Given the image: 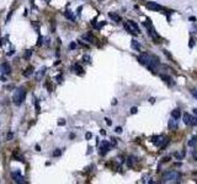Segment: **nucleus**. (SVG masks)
Masks as SVG:
<instances>
[{"mask_svg":"<svg viewBox=\"0 0 197 184\" xmlns=\"http://www.w3.org/2000/svg\"><path fill=\"white\" fill-rule=\"evenodd\" d=\"M11 15H12V11H10V12H9V15H8V17H6V22H9V21H10Z\"/></svg>","mask_w":197,"mask_h":184,"instance_id":"nucleus-43","label":"nucleus"},{"mask_svg":"<svg viewBox=\"0 0 197 184\" xmlns=\"http://www.w3.org/2000/svg\"><path fill=\"white\" fill-rule=\"evenodd\" d=\"M81 10H83V6H79V8H78V10H77V14H78V15H80V11H81Z\"/></svg>","mask_w":197,"mask_h":184,"instance_id":"nucleus-46","label":"nucleus"},{"mask_svg":"<svg viewBox=\"0 0 197 184\" xmlns=\"http://www.w3.org/2000/svg\"><path fill=\"white\" fill-rule=\"evenodd\" d=\"M191 93H192V96L197 100V91H196V90H191Z\"/></svg>","mask_w":197,"mask_h":184,"instance_id":"nucleus-40","label":"nucleus"},{"mask_svg":"<svg viewBox=\"0 0 197 184\" xmlns=\"http://www.w3.org/2000/svg\"><path fill=\"white\" fill-rule=\"evenodd\" d=\"M44 73H46V66H43V68L40 70V73L36 75V79H37V80H40V79H41V77L44 75Z\"/></svg>","mask_w":197,"mask_h":184,"instance_id":"nucleus-25","label":"nucleus"},{"mask_svg":"<svg viewBox=\"0 0 197 184\" xmlns=\"http://www.w3.org/2000/svg\"><path fill=\"white\" fill-rule=\"evenodd\" d=\"M153 144H155L158 147L160 148H164L168 144H169V139L166 136H153V140H152Z\"/></svg>","mask_w":197,"mask_h":184,"instance_id":"nucleus-4","label":"nucleus"},{"mask_svg":"<svg viewBox=\"0 0 197 184\" xmlns=\"http://www.w3.org/2000/svg\"><path fill=\"white\" fill-rule=\"evenodd\" d=\"M171 117L175 118V119H180V117H181V110H180V109H174V110L171 112Z\"/></svg>","mask_w":197,"mask_h":184,"instance_id":"nucleus-19","label":"nucleus"},{"mask_svg":"<svg viewBox=\"0 0 197 184\" xmlns=\"http://www.w3.org/2000/svg\"><path fill=\"white\" fill-rule=\"evenodd\" d=\"M72 69L75 71V74L77 75H83L84 74V70H83V68L78 64V63H75V64H73V66H72Z\"/></svg>","mask_w":197,"mask_h":184,"instance_id":"nucleus-11","label":"nucleus"},{"mask_svg":"<svg viewBox=\"0 0 197 184\" xmlns=\"http://www.w3.org/2000/svg\"><path fill=\"white\" fill-rule=\"evenodd\" d=\"M109 150H110V144L107 141H102L100 144V147H98V153H100L101 156H105L109 152Z\"/></svg>","mask_w":197,"mask_h":184,"instance_id":"nucleus-6","label":"nucleus"},{"mask_svg":"<svg viewBox=\"0 0 197 184\" xmlns=\"http://www.w3.org/2000/svg\"><path fill=\"white\" fill-rule=\"evenodd\" d=\"M36 150H37V151H41V147H40L38 145H36Z\"/></svg>","mask_w":197,"mask_h":184,"instance_id":"nucleus-49","label":"nucleus"},{"mask_svg":"<svg viewBox=\"0 0 197 184\" xmlns=\"http://www.w3.org/2000/svg\"><path fill=\"white\" fill-rule=\"evenodd\" d=\"M190 119H191V115L188 114V113H185L184 114V117H182V120H184V123L186 125H188L190 124Z\"/></svg>","mask_w":197,"mask_h":184,"instance_id":"nucleus-23","label":"nucleus"},{"mask_svg":"<svg viewBox=\"0 0 197 184\" xmlns=\"http://www.w3.org/2000/svg\"><path fill=\"white\" fill-rule=\"evenodd\" d=\"M137 112H138L137 107H133V108H131V113H132V114H136Z\"/></svg>","mask_w":197,"mask_h":184,"instance_id":"nucleus-41","label":"nucleus"},{"mask_svg":"<svg viewBox=\"0 0 197 184\" xmlns=\"http://www.w3.org/2000/svg\"><path fill=\"white\" fill-rule=\"evenodd\" d=\"M131 47H132L133 49H136L137 52H141V44L137 39H132V42H131Z\"/></svg>","mask_w":197,"mask_h":184,"instance_id":"nucleus-15","label":"nucleus"},{"mask_svg":"<svg viewBox=\"0 0 197 184\" xmlns=\"http://www.w3.org/2000/svg\"><path fill=\"white\" fill-rule=\"evenodd\" d=\"M196 144H197V136L195 135V136H192V138H191V139L188 140V142H187V145H188L190 147H193V146H195Z\"/></svg>","mask_w":197,"mask_h":184,"instance_id":"nucleus-21","label":"nucleus"},{"mask_svg":"<svg viewBox=\"0 0 197 184\" xmlns=\"http://www.w3.org/2000/svg\"><path fill=\"white\" fill-rule=\"evenodd\" d=\"M105 120H106V124H107V125H111V124H112V121H111L110 119H107V118H106Z\"/></svg>","mask_w":197,"mask_h":184,"instance_id":"nucleus-45","label":"nucleus"},{"mask_svg":"<svg viewBox=\"0 0 197 184\" xmlns=\"http://www.w3.org/2000/svg\"><path fill=\"white\" fill-rule=\"evenodd\" d=\"M83 60L85 61V63H90V60H91V58H90L89 55H84V56H83Z\"/></svg>","mask_w":197,"mask_h":184,"instance_id":"nucleus-31","label":"nucleus"},{"mask_svg":"<svg viewBox=\"0 0 197 184\" xmlns=\"http://www.w3.org/2000/svg\"><path fill=\"white\" fill-rule=\"evenodd\" d=\"M115 131H116V133H117V134H121V133H122V128H121V127H117V128H116V130H115Z\"/></svg>","mask_w":197,"mask_h":184,"instance_id":"nucleus-42","label":"nucleus"},{"mask_svg":"<svg viewBox=\"0 0 197 184\" xmlns=\"http://www.w3.org/2000/svg\"><path fill=\"white\" fill-rule=\"evenodd\" d=\"M144 26L148 28V33H149V36L153 38V39H155V41H158L159 39V35L156 33V31H155V28L153 27V25H152V21L150 20H147L145 22H144Z\"/></svg>","mask_w":197,"mask_h":184,"instance_id":"nucleus-5","label":"nucleus"},{"mask_svg":"<svg viewBox=\"0 0 197 184\" xmlns=\"http://www.w3.org/2000/svg\"><path fill=\"white\" fill-rule=\"evenodd\" d=\"M109 17L111 20H113L115 22H121V16L116 12H109Z\"/></svg>","mask_w":197,"mask_h":184,"instance_id":"nucleus-13","label":"nucleus"},{"mask_svg":"<svg viewBox=\"0 0 197 184\" xmlns=\"http://www.w3.org/2000/svg\"><path fill=\"white\" fill-rule=\"evenodd\" d=\"M31 56H32V50H31V49H27V50L25 52V54H23V58H25L26 60H30Z\"/></svg>","mask_w":197,"mask_h":184,"instance_id":"nucleus-24","label":"nucleus"},{"mask_svg":"<svg viewBox=\"0 0 197 184\" xmlns=\"http://www.w3.org/2000/svg\"><path fill=\"white\" fill-rule=\"evenodd\" d=\"M110 144H111L112 146H116V145H117V140H116L115 138H111V142H110Z\"/></svg>","mask_w":197,"mask_h":184,"instance_id":"nucleus-34","label":"nucleus"},{"mask_svg":"<svg viewBox=\"0 0 197 184\" xmlns=\"http://www.w3.org/2000/svg\"><path fill=\"white\" fill-rule=\"evenodd\" d=\"M169 129L170 130H176L177 129V123H176V119L173 118L171 120H169Z\"/></svg>","mask_w":197,"mask_h":184,"instance_id":"nucleus-16","label":"nucleus"},{"mask_svg":"<svg viewBox=\"0 0 197 184\" xmlns=\"http://www.w3.org/2000/svg\"><path fill=\"white\" fill-rule=\"evenodd\" d=\"M12 158L15 160V161H21V162H25V160H23V157L21 156V155H19V153L15 151L14 153H12Z\"/></svg>","mask_w":197,"mask_h":184,"instance_id":"nucleus-20","label":"nucleus"},{"mask_svg":"<svg viewBox=\"0 0 197 184\" xmlns=\"http://www.w3.org/2000/svg\"><path fill=\"white\" fill-rule=\"evenodd\" d=\"M138 60H139V63H141L142 65H145V66H147L149 70H152L153 73H155L154 70H155V69L158 68V65H159L158 58L154 56V55H152V54H148V53H142V54L139 55Z\"/></svg>","mask_w":197,"mask_h":184,"instance_id":"nucleus-1","label":"nucleus"},{"mask_svg":"<svg viewBox=\"0 0 197 184\" xmlns=\"http://www.w3.org/2000/svg\"><path fill=\"white\" fill-rule=\"evenodd\" d=\"M40 110H41L40 109V103H38V100H36V112L40 113Z\"/></svg>","mask_w":197,"mask_h":184,"instance_id":"nucleus-36","label":"nucleus"},{"mask_svg":"<svg viewBox=\"0 0 197 184\" xmlns=\"http://www.w3.org/2000/svg\"><path fill=\"white\" fill-rule=\"evenodd\" d=\"M163 183H179L181 180V174L176 171H168L161 177Z\"/></svg>","mask_w":197,"mask_h":184,"instance_id":"nucleus-2","label":"nucleus"},{"mask_svg":"<svg viewBox=\"0 0 197 184\" xmlns=\"http://www.w3.org/2000/svg\"><path fill=\"white\" fill-rule=\"evenodd\" d=\"M6 138H8V140H12V139H14V134H12V133H8Z\"/></svg>","mask_w":197,"mask_h":184,"instance_id":"nucleus-37","label":"nucleus"},{"mask_svg":"<svg viewBox=\"0 0 197 184\" xmlns=\"http://www.w3.org/2000/svg\"><path fill=\"white\" fill-rule=\"evenodd\" d=\"M33 71H35V69H33V66H28V68L26 69V71L23 73V76H26V77H28V76H31L32 74H33Z\"/></svg>","mask_w":197,"mask_h":184,"instance_id":"nucleus-18","label":"nucleus"},{"mask_svg":"<svg viewBox=\"0 0 197 184\" xmlns=\"http://www.w3.org/2000/svg\"><path fill=\"white\" fill-rule=\"evenodd\" d=\"M193 114L197 117V108H195V109H193Z\"/></svg>","mask_w":197,"mask_h":184,"instance_id":"nucleus-48","label":"nucleus"},{"mask_svg":"<svg viewBox=\"0 0 197 184\" xmlns=\"http://www.w3.org/2000/svg\"><path fill=\"white\" fill-rule=\"evenodd\" d=\"M14 53H15L14 50H9V52L6 53V55H8V56H10V55H14Z\"/></svg>","mask_w":197,"mask_h":184,"instance_id":"nucleus-44","label":"nucleus"},{"mask_svg":"<svg viewBox=\"0 0 197 184\" xmlns=\"http://www.w3.org/2000/svg\"><path fill=\"white\" fill-rule=\"evenodd\" d=\"M55 80H57V82H62V81H63V76H62V75H57Z\"/></svg>","mask_w":197,"mask_h":184,"instance_id":"nucleus-35","label":"nucleus"},{"mask_svg":"<svg viewBox=\"0 0 197 184\" xmlns=\"http://www.w3.org/2000/svg\"><path fill=\"white\" fill-rule=\"evenodd\" d=\"M12 178H14V180H15L16 183H26V180H25V178L21 175L20 171L12 172Z\"/></svg>","mask_w":197,"mask_h":184,"instance_id":"nucleus-8","label":"nucleus"},{"mask_svg":"<svg viewBox=\"0 0 197 184\" xmlns=\"http://www.w3.org/2000/svg\"><path fill=\"white\" fill-rule=\"evenodd\" d=\"M100 134H101V135H106V131L101 129V130H100Z\"/></svg>","mask_w":197,"mask_h":184,"instance_id":"nucleus-47","label":"nucleus"},{"mask_svg":"<svg viewBox=\"0 0 197 184\" xmlns=\"http://www.w3.org/2000/svg\"><path fill=\"white\" fill-rule=\"evenodd\" d=\"M58 125H65V120L64 119H59L58 120Z\"/></svg>","mask_w":197,"mask_h":184,"instance_id":"nucleus-39","label":"nucleus"},{"mask_svg":"<svg viewBox=\"0 0 197 184\" xmlns=\"http://www.w3.org/2000/svg\"><path fill=\"white\" fill-rule=\"evenodd\" d=\"M25 100H26V90L23 87H19L12 96V102L15 106H21L25 102Z\"/></svg>","mask_w":197,"mask_h":184,"instance_id":"nucleus-3","label":"nucleus"},{"mask_svg":"<svg viewBox=\"0 0 197 184\" xmlns=\"http://www.w3.org/2000/svg\"><path fill=\"white\" fill-rule=\"evenodd\" d=\"M64 16L67 17L68 20H70L72 22H75V16H74V14H73L72 11H69V10L65 11V12H64Z\"/></svg>","mask_w":197,"mask_h":184,"instance_id":"nucleus-17","label":"nucleus"},{"mask_svg":"<svg viewBox=\"0 0 197 184\" xmlns=\"http://www.w3.org/2000/svg\"><path fill=\"white\" fill-rule=\"evenodd\" d=\"M123 27H124V29L127 31V32H128L129 35H133V36H136V35H138V33L136 32V31H134V29H133L132 27H131V26H129V23H124V25H123Z\"/></svg>","mask_w":197,"mask_h":184,"instance_id":"nucleus-14","label":"nucleus"},{"mask_svg":"<svg viewBox=\"0 0 197 184\" xmlns=\"http://www.w3.org/2000/svg\"><path fill=\"white\" fill-rule=\"evenodd\" d=\"M133 160H134L133 157H129V158H128V161H127V165H128L129 167H131V166L133 165Z\"/></svg>","mask_w":197,"mask_h":184,"instance_id":"nucleus-32","label":"nucleus"},{"mask_svg":"<svg viewBox=\"0 0 197 184\" xmlns=\"http://www.w3.org/2000/svg\"><path fill=\"white\" fill-rule=\"evenodd\" d=\"M128 23H129V26L132 27V28H133V29L136 31L137 33H139V27H138V25H137V23H136L134 21H128Z\"/></svg>","mask_w":197,"mask_h":184,"instance_id":"nucleus-22","label":"nucleus"},{"mask_svg":"<svg viewBox=\"0 0 197 184\" xmlns=\"http://www.w3.org/2000/svg\"><path fill=\"white\" fill-rule=\"evenodd\" d=\"M43 44V37L38 36V41H37V46H42Z\"/></svg>","mask_w":197,"mask_h":184,"instance_id":"nucleus-30","label":"nucleus"},{"mask_svg":"<svg viewBox=\"0 0 197 184\" xmlns=\"http://www.w3.org/2000/svg\"><path fill=\"white\" fill-rule=\"evenodd\" d=\"M195 160H196V161H197V155H195Z\"/></svg>","mask_w":197,"mask_h":184,"instance_id":"nucleus-51","label":"nucleus"},{"mask_svg":"<svg viewBox=\"0 0 197 184\" xmlns=\"http://www.w3.org/2000/svg\"><path fill=\"white\" fill-rule=\"evenodd\" d=\"M75 48H77V43L75 42H72L69 44V49H75Z\"/></svg>","mask_w":197,"mask_h":184,"instance_id":"nucleus-33","label":"nucleus"},{"mask_svg":"<svg viewBox=\"0 0 197 184\" xmlns=\"http://www.w3.org/2000/svg\"><path fill=\"white\" fill-rule=\"evenodd\" d=\"M160 79L164 81V82H165L166 85H169V86H174L175 85V81L170 77V76H168V75H164V74H161L160 75Z\"/></svg>","mask_w":197,"mask_h":184,"instance_id":"nucleus-9","label":"nucleus"},{"mask_svg":"<svg viewBox=\"0 0 197 184\" xmlns=\"http://www.w3.org/2000/svg\"><path fill=\"white\" fill-rule=\"evenodd\" d=\"M81 39L86 41L88 43H92V42L95 41V38H94V36H92L91 33H85V35H83V36H81Z\"/></svg>","mask_w":197,"mask_h":184,"instance_id":"nucleus-12","label":"nucleus"},{"mask_svg":"<svg viewBox=\"0 0 197 184\" xmlns=\"http://www.w3.org/2000/svg\"><path fill=\"white\" fill-rule=\"evenodd\" d=\"M142 182H143V183H149V182L152 183V178H149L148 175H144V177H143V180H142Z\"/></svg>","mask_w":197,"mask_h":184,"instance_id":"nucleus-29","label":"nucleus"},{"mask_svg":"<svg viewBox=\"0 0 197 184\" xmlns=\"http://www.w3.org/2000/svg\"><path fill=\"white\" fill-rule=\"evenodd\" d=\"M62 155V150L60 148H55L54 151H53V156L54 157H58V156H60Z\"/></svg>","mask_w":197,"mask_h":184,"instance_id":"nucleus-26","label":"nucleus"},{"mask_svg":"<svg viewBox=\"0 0 197 184\" xmlns=\"http://www.w3.org/2000/svg\"><path fill=\"white\" fill-rule=\"evenodd\" d=\"M190 125H197V117H191L190 119Z\"/></svg>","mask_w":197,"mask_h":184,"instance_id":"nucleus-27","label":"nucleus"},{"mask_svg":"<svg viewBox=\"0 0 197 184\" xmlns=\"http://www.w3.org/2000/svg\"><path fill=\"white\" fill-rule=\"evenodd\" d=\"M105 25H106V22H105V21H102V22H100L98 25H95V28H96V29H100V28H102Z\"/></svg>","mask_w":197,"mask_h":184,"instance_id":"nucleus-28","label":"nucleus"},{"mask_svg":"<svg viewBox=\"0 0 197 184\" xmlns=\"http://www.w3.org/2000/svg\"><path fill=\"white\" fill-rule=\"evenodd\" d=\"M91 138H92V134H91V133H86V134H85V139H86V140H90Z\"/></svg>","mask_w":197,"mask_h":184,"instance_id":"nucleus-38","label":"nucleus"},{"mask_svg":"<svg viewBox=\"0 0 197 184\" xmlns=\"http://www.w3.org/2000/svg\"><path fill=\"white\" fill-rule=\"evenodd\" d=\"M1 80H3V81H5V80H6V77H5V75H3V76H1Z\"/></svg>","mask_w":197,"mask_h":184,"instance_id":"nucleus-50","label":"nucleus"},{"mask_svg":"<svg viewBox=\"0 0 197 184\" xmlns=\"http://www.w3.org/2000/svg\"><path fill=\"white\" fill-rule=\"evenodd\" d=\"M0 73H1L3 75H10L11 74V66L8 63L0 64Z\"/></svg>","mask_w":197,"mask_h":184,"instance_id":"nucleus-7","label":"nucleus"},{"mask_svg":"<svg viewBox=\"0 0 197 184\" xmlns=\"http://www.w3.org/2000/svg\"><path fill=\"white\" fill-rule=\"evenodd\" d=\"M145 5H147L148 9L154 10V11H160V10H163V6L159 5V4H156V3H152V1H150V3H147Z\"/></svg>","mask_w":197,"mask_h":184,"instance_id":"nucleus-10","label":"nucleus"}]
</instances>
